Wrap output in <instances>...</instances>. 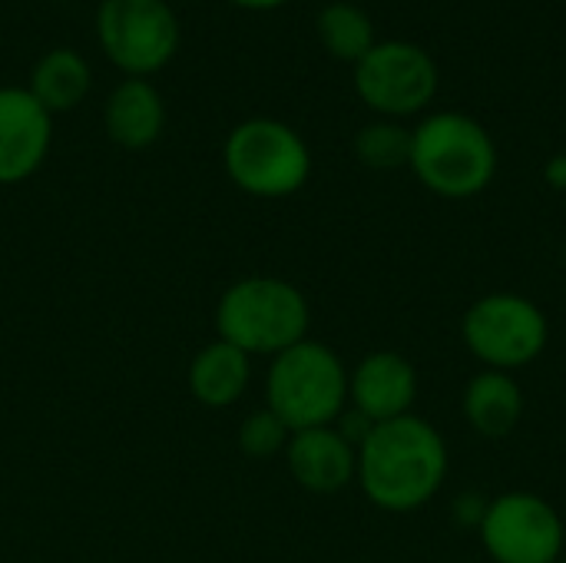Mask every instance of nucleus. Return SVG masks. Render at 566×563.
<instances>
[{"mask_svg": "<svg viewBox=\"0 0 566 563\" xmlns=\"http://www.w3.org/2000/svg\"><path fill=\"white\" fill-rule=\"evenodd\" d=\"M448 445L418 415L381 421L358 448V475L365 498L388 511L408 514L424 508L444 484Z\"/></svg>", "mask_w": 566, "mask_h": 563, "instance_id": "nucleus-1", "label": "nucleus"}, {"mask_svg": "<svg viewBox=\"0 0 566 563\" xmlns=\"http://www.w3.org/2000/svg\"><path fill=\"white\" fill-rule=\"evenodd\" d=\"M308 302L298 285L275 275H245L216 302V338L235 345L249 358L282 355L308 338Z\"/></svg>", "mask_w": 566, "mask_h": 563, "instance_id": "nucleus-2", "label": "nucleus"}, {"mask_svg": "<svg viewBox=\"0 0 566 563\" xmlns=\"http://www.w3.org/2000/svg\"><path fill=\"white\" fill-rule=\"evenodd\" d=\"M415 176L444 199H471L484 192L497 173V146L491 133L468 113H431L411 129Z\"/></svg>", "mask_w": 566, "mask_h": 563, "instance_id": "nucleus-3", "label": "nucleus"}, {"mask_svg": "<svg viewBox=\"0 0 566 563\" xmlns=\"http://www.w3.org/2000/svg\"><path fill=\"white\" fill-rule=\"evenodd\" d=\"M348 405V368L322 342H298L272 358L265 375V408L285 428L308 431L328 428Z\"/></svg>", "mask_w": 566, "mask_h": 563, "instance_id": "nucleus-4", "label": "nucleus"}, {"mask_svg": "<svg viewBox=\"0 0 566 563\" xmlns=\"http://www.w3.org/2000/svg\"><path fill=\"white\" fill-rule=\"evenodd\" d=\"M222 166L235 189L255 199L295 196L312 176L308 143L282 119L252 116L239 123L222 146Z\"/></svg>", "mask_w": 566, "mask_h": 563, "instance_id": "nucleus-5", "label": "nucleus"}, {"mask_svg": "<svg viewBox=\"0 0 566 563\" xmlns=\"http://www.w3.org/2000/svg\"><path fill=\"white\" fill-rule=\"evenodd\" d=\"M179 17L166 0H103L96 40L123 76L149 80L179 50Z\"/></svg>", "mask_w": 566, "mask_h": 563, "instance_id": "nucleus-6", "label": "nucleus"}, {"mask_svg": "<svg viewBox=\"0 0 566 563\" xmlns=\"http://www.w3.org/2000/svg\"><path fill=\"white\" fill-rule=\"evenodd\" d=\"M464 345L494 372H514L547 348V315L524 295L491 292L478 299L461 322Z\"/></svg>", "mask_w": 566, "mask_h": 563, "instance_id": "nucleus-7", "label": "nucleus"}, {"mask_svg": "<svg viewBox=\"0 0 566 563\" xmlns=\"http://www.w3.org/2000/svg\"><path fill=\"white\" fill-rule=\"evenodd\" d=\"M434 56L408 40H378L355 63V90L385 119L421 113L438 93Z\"/></svg>", "mask_w": 566, "mask_h": 563, "instance_id": "nucleus-8", "label": "nucleus"}, {"mask_svg": "<svg viewBox=\"0 0 566 563\" xmlns=\"http://www.w3.org/2000/svg\"><path fill=\"white\" fill-rule=\"evenodd\" d=\"M481 541L494 563H557L564 557V521L551 501L511 491L484 508Z\"/></svg>", "mask_w": 566, "mask_h": 563, "instance_id": "nucleus-9", "label": "nucleus"}, {"mask_svg": "<svg viewBox=\"0 0 566 563\" xmlns=\"http://www.w3.org/2000/svg\"><path fill=\"white\" fill-rule=\"evenodd\" d=\"M53 143V116L27 86H0V186L30 179Z\"/></svg>", "mask_w": 566, "mask_h": 563, "instance_id": "nucleus-10", "label": "nucleus"}, {"mask_svg": "<svg viewBox=\"0 0 566 563\" xmlns=\"http://www.w3.org/2000/svg\"><path fill=\"white\" fill-rule=\"evenodd\" d=\"M415 398H418V372L398 352L388 348L371 352L358 362L355 372H348V402L371 425L411 415Z\"/></svg>", "mask_w": 566, "mask_h": 563, "instance_id": "nucleus-11", "label": "nucleus"}, {"mask_svg": "<svg viewBox=\"0 0 566 563\" xmlns=\"http://www.w3.org/2000/svg\"><path fill=\"white\" fill-rule=\"evenodd\" d=\"M285 465L298 488L312 494H338L358 475V448L345 441L335 425L308 428L289 438Z\"/></svg>", "mask_w": 566, "mask_h": 563, "instance_id": "nucleus-12", "label": "nucleus"}, {"mask_svg": "<svg viewBox=\"0 0 566 563\" xmlns=\"http://www.w3.org/2000/svg\"><path fill=\"white\" fill-rule=\"evenodd\" d=\"M103 126L106 136L123 146V149H149L166 126V106L159 90L149 80L139 76H126L106 100L103 110Z\"/></svg>", "mask_w": 566, "mask_h": 563, "instance_id": "nucleus-13", "label": "nucleus"}, {"mask_svg": "<svg viewBox=\"0 0 566 563\" xmlns=\"http://www.w3.org/2000/svg\"><path fill=\"white\" fill-rule=\"evenodd\" d=\"M249 378H252V358L245 352H239L235 345L222 342V338L202 345L192 355L189 375H186L192 398L202 408H212V411L232 408L245 395Z\"/></svg>", "mask_w": 566, "mask_h": 563, "instance_id": "nucleus-14", "label": "nucleus"}, {"mask_svg": "<svg viewBox=\"0 0 566 563\" xmlns=\"http://www.w3.org/2000/svg\"><path fill=\"white\" fill-rule=\"evenodd\" d=\"M524 415V392L507 372H481L464 388V418L481 438H507Z\"/></svg>", "mask_w": 566, "mask_h": 563, "instance_id": "nucleus-15", "label": "nucleus"}, {"mask_svg": "<svg viewBox=\"0 0 566 563\" xmlns=\"http://www.w3.org/2000/svg\"><path fill=\"white\" fill-rule=\"evenodd\" d=\"M90 86H93L90 63L76 50L60 46V50H50L36 60L27 90L53 116V113H66V110L80 106L86 100Z\"/></svg>", "mask_w": 566, "mask_h": 563, "instance_id": "nucleus-16", "label": "nucleus"}, {"mask_svg": "<svg viewBox=\"0 0 566 563\" xmlns=\"http://www.w3.org/2000/svg\"><path fill=\"white\" fill-rule=\"evenodd\" d=\"M318 37L325 50L338 60L358 63L378 40H375V23L371 17L348 0H332L318 13Z\"/></svg>", "mask_w": 566, "mask_h": 563, "instance_id": "nucleus-17", "label": "nucleus"}, {"mask_svg": "<svg viewBox=\"0 0 566 563\" xmlns=\"http://www.w3.org/2000/svg\"><path fill=\"white\" fill-rule=\"evenodd\" d=\"M355 156L371 169H398L411 163V129L395 119H378L358 129Z\"/></svg>", "mask_w": 566, "mask_h": 563, "instance_id": "nucleus-18", "label": "nucleus"}, {"mask_svg": "<svg viewBox=\"0 0 566 563\" xmlns=\"http://www.w3.org/2000/svg\"><path fill=\"white\" fill-rule=\"evenodd\" d=\"M289 438H292V431L269 408H259V411L245 415V421L239 425V448L252 461H269L275 455H285Z\"/></svg>", "mask_w": 566, "mask_h": 563, "instance_id": "nucleus-19", "label": "nucleus"}, {"mask_svg": "<svg viewBox=\"0 0 566 563\" xmlns=\"http://www.w3.org/2000/svg\"><path fill=\"white\" fill-rule=\"evenodd\" d=\"M547 179H551L557 189H566V156H557V159L547 166Z\"/></svg>", "mask_w": 566, "mask_h": 563, "instance_id": "nucleus-20", "label": "nucleus"}, {"mask_svg": "<svg viewBox=\"0 0 566 563\" xmlns=\"http://www.w3.org/2000/svg\"><path fill=\"white\" fill-rule=\"evenodd\" d=\"M229 3L245 7V10H275V7H282V3H289V0H229Z\"/></svg>", "mask_w": 566, "mask_h": 563, "instance_id": "nucleus-21", "label": "nucleus"}, {"mask_svg": "<svg viewBox=\"0 0 566 563\" xmlns=\"http://www.w3.org/2000/svg\"><path fill=\"white\" fill-rule=\"evenodd\" d=\"M557 563H566V557H560V561H557Z\"/></svg>", "mask_w": 566, "mask_h": 563, "instance_id": "nucleus-22", "label": "nucleus"}, {"mask_svg": "<svg viewBox=\"0 0 566 563\" xmlns=\"http://www.w3.org/2000/svg\"><path fill=\"white\" fill-rule=\"evenodd\" d=\"M564 192H566V189H564Z\"/></svg>", "mask_w": 566, "mask_h": 563, "instance_id": "nucleus-23", "label": "nucleus"}]
</instances>
